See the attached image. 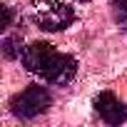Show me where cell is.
<instances>
[{"instance_id":"3957f363","label":"cell","mask_w":127,"mask_h":127,"mask_svg":"<svg viewBox=\"0 0 127 127\" xmlns=\"http://www.w3.org/2000/svg\"><path fill=\"white\" fill-rule=\"evenodd\" d=\"M77 72V60L72 55H65V52H55L52 60L47 62V67L40 72V77L50 85H67Z\"/></svg>"},{"instance_id":"ba28073f","label":"cell","mask_w":127,"mask_h":127,"mask_svg":"<svg viewBox=\"0 0 127 127\" xmlns=\"http://www.w3.org/2000/svg\"><path fill=\"white\" fill-rule=\"evenodd\" d=\"M110 3H112L117 10H127V0H110Z\"/></svg>"},{"instance_id":"52a82bcc","label":"cell","mask_w":127,"mask_h":127,"mask_svg":"<svg viewBox=\"0 0 127 127\" xmlns=\"http://www.w3.org/2000/svg\"><path fill=\"white\" fill-rule=\"evenodd\" d=\"M0 10H3V23H0V28H10V23H13V8L10 5H3V8H0Z\"/></svg>"},{"instance_id":"6da1fadb","label":"cell","mask_w":127,"mask_h":127,"mask_svg":"<svg viewBox=\"0 0 127 127\" xmlns=\"http://www.w3.org/2000/svg\"><path fill=\"white\" fill-rule=\"evenodd\" d=\"M30 13L35 25L45 32H60L75 23V10L60 0H32Z\"/></svg>"},{"instance_id":"7a4b0ae2","label":"cell","mask_w":127,"mask_h":127,"mask_svg":"<svg viewBox=\"0 0 127 127\" xmlns=\"http://www.w3.org/2000/svg\"><path fill=\"white\" fill-rule=\"evenodd\" d=\"M50 102H52V97H50V92L45 87L30 85V87H25L23 92H18L10 100V112L15 117H20V120H32V117L42 115L50 107Z\"/></svg>"},{"instance_id":"8992f818","label":"cell","mask_w":127,"mask_h":127,"mask_svg":"<svg viewBox=\"0 0 127 127\" xmlns=\"http://www.w3.org/2000/svg\"><path fill=\"white\" fill-rule=\"evenodd\" d=\"M23 40H20V35H15V37H5V42H3V52H5V57L8 60H15V57H23Z\"/></svg>"},{"instance_id":"5b68a950","label":"cell","mask_w":127,"mask_h":127,"mask_svg":"<svg viewBox=\"0 0 127 127\" xmlns=\"http://www.w3.org/2000/svg\"><path fill=\"white\" fill-rule=\"evenodd\" d=\"M55 52H57V50H55L50 42H32V45H28V47L23 50V65H25L28 72L40 75V72L47 67V62L52 60Z\"/></svg>"},{"instance_id":"277c9868","label":"cell","mask_w":127,"mask_h":127,"mask_svg":"<svg viewBox=\"0 0 127 127\" xmlns=\"http://www.w3.org/2000/svg\"><path fill=\"white\" fill-rule=\"evenodd\" d=\"M95 110L107 125H122L127 120V105L120 102L112 92H100L95 97Z\"/></svg>"}]
</instances>
